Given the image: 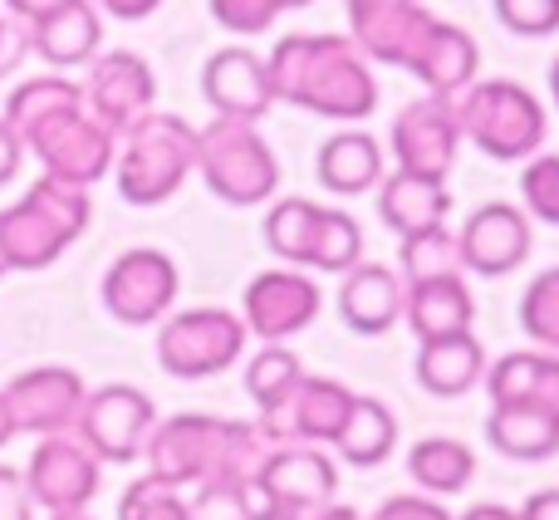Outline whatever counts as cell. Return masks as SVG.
Masks as SVG:
<instances>
[{
    "label": "cell",
    "instance_id": "1",
    "mask_svg": "<svg viewBox=\"0 0 559 520\" xmlns=\"http://www.w3.org/2000/svg\"><path fill=\"white\" fill-rule=\"evenodd\" d=\"M271 442L255 423L212 413H177L157 417L153 437L143 447V462L153 476L197 492L202 501H231L241 486H251L265 466Z\"/></svg>",
    "mask_w": 559,
    "mask_h": 520
},
{
    "label": "cell",
    "instance_id": "2",
    "mask_svg": "<svg viewBox=\"0 0 559 520\" xmlns=\"http://www.w3.org/2000/svg\"><path fill=\"white\" fill-rule=\"evenodd\" d=\"M275 104H295L329 123H364L378 108V74L348 35H285L265 55Z\"/></svg>",
    "mask_w": 559,
    "mask_h": 520
},
{
    "label": "cell",
    "instance_id": "3",
    "mask_svg": "<svg viewBox=\"0 0 559 520\" xmlns=\"http://www.w3.org/2000/svg\"><path fill=\"white\" fill-rule=\"evenodd\" d=\"M94 222L88 187L55 177L29 182L20 202L0 206V270H49Z\"/></svg>",
    "mask_w": 559,
    "mask_h": 520
},
{
    "label": "cell",
    "instance_id": "4",
    "mask_svg": "<svg viewBox=\"0 0 559 520\" xmlns=\"http://www.w3.org/2000/svg\"><path fill=\"white\" fill-rule=\"evenodd\" d=\"M197 173V128L177 114H143L118 133L114 182L128 206H163Z\"/></svg>",
    "mask_w": 559,
    "mask_h": 520
},
{
    "label": "cell",
    "instance_id": "5",
    "mask_svg": "<svg viewBox=\"0 0 559 520\" xmlns=\"http://www.w3.org/2000/svg\"><path fill=\"white\" fill-rule=\"evenodd\" d=\"M452 104L456 123H462V143H476L496 163H525L540 153L545 133H550L545 104L515 79H476Z\"/></svg>",
    "mask_w": 559,
    "mask_h": 520
},
{
    "label": "cell",
    "instance_id": "6",
    "mask_svg": "<svg viewBox=\"0 0 559 520\" xmlns=\"http://www.w3.org/2000/svg\"><path fill=\"white\" fill-rule=\"evenodd\" d=\"M197 177L226 206H261L280 192V157L261 123L212 118L197 128Z\"/></svg>",
    "mask_w": 559,
    "mask_h": 520
},
{
    "label": "cell",
    "instance_id": "7",
    "mask_svg": "<svg viewBox=\"0 0 559 520\" xmlns=\"http://www.w3.org/2000/svg\"><path fill=\"white\" fill-rule=\"evenodd\" d=\"M246 324L231 309H177L157 324V364L163 374L182 378V383H202V378L226 374L231 364H241L246 354Z\"/></svg>",
    "mask_w": 559,
    "mask_h": 520
},
{
    "label": "cell",
    "instance_id": "8",
    "mask_svg": "<svg viewBox=\"0 0 559 520\" xmlns=\"http://www.w3.org/2000/svg\"><path fill=\"white\" fill-rule=\"evenodd\" d=\"M20 143H25V153L39 163V177H55V182H69V187L104 182V177L114 173V153H118V138L108 133L84 104L49 114L45 123H35Z\"/></svg>",
    "mask_w": 559,
    "mask_h": 520
},
{
    "label": "cell",
    "instance_id": "9",
    "mask_svg": "<svg viewBox=\"0 0 559 520\" xmlns=\"http://www.w3.org/2000/svg\"><path fill=\"white\" fill-rule=\"evenodd\" d=\"M177 289H182V270L167 251L157 246H133V251L114 256L104 270V285L98 299L104 309L128 329H147L163 324L177 305Z\"/></svg>",
    "mask_w": 559,
    "mask_h": 520
},
{
    "label": "cell",
    "instance_id": "10",
    "mask_svg": "<svg viewBox=\"0 0 559 520\" xmlns=\"http://www.w3.org/2000/svg\"><path fill=\"white\" fill-rule=\"evenodd\" d=\"M153 427H157V403L143 393V388L104 383V388H88L84 407H79L74 437L104 466H128L143 457Z\"/></svg>",
    "mask_w": 559,
    "mask_h": 520
},
{
    "label": "cell",
    "instance_id": "11",
    "mask_svg": "<svg viewBox=\"0 0 559 520\" xmlns=\"http://www.w3.org/2000/svg\"><path fill=\"white\" fill-rule=\"evenodd\" d=\"M29 486V501L45 516H64V511H88L104 486V462L79 442L74 433H55L39 437L29 462L20 466Z\"/></svg>",
    "mask_w": 559,
    "mask_h": 520
},
{
    "label": "cell",
    "instance_id": "12",
    "mask_svg": "<svg viewBox=\"0 0 559 520\" xmlns=\"http://www.w3.org/2000/svg\"><path fill=\"white\" fill-rule=\"evenodd\" d=\"M5 407L10 423H15V437H55V433H74L79 407L88 398V383L79 378V368L69 364H39L15 374L5 388Z\"/></svg>",
    "mask_w": 559,
    "mask_h": 520
},
{
    "label": "cell",
    "instance_id": "13",
    "mask_svg": "<svg viewBox=\"0 0 559 520\" xmlns=\"http://www.w3.org/2000/svg\"><path fill=\"white\" fill-rule=\"evenodd\" d=\"M388 147L397 157V173H417V177H437L447 182L462 157V123H456V104L452 98H413L403 114L393 118Z\"/></svg>",
    "mask_w": 559,
    "mask_h": 520
},
{
    "label": "cell",
    "instance_id": "14",
    "mask_svg": "<svg viewBox=\"0 0 559 520\" xmlns=\"http://www.w3.org/2000/svg\"><path fill=\"white\" fill-rule=\"evenodd\" d=\"M319 305H324V295L309 280V270L295 265L261 270V275H251V285L241 295V324L246 334L265 339V344H285V339L305 334L314 324Z\"/></svg>",
    "mask_w": 559,
    "mask_h": 520
},
{
    "label": "cell",
    "instance_id": "15",
    "mask_svg": "<svg viewBox=\"0 0 559 520\" xmlns=\"http://www.w3.org/2000/svg\"><path fill=\"white\" fill-rule=\"evenodd\" d=\"M348 407H354V388L338 383L324 374H305L299 388L285 398L280 407L261 413V437L271 447H289V442H309V447H329L344 427Z\"/></svg>",
    "mask_w": 559,
    "mask_h": 520
},
{
    "label": "cell",
    "instance_id": "16",
    "mask_svg": "<svg viewBox=\"0 0 559 520\" xmlns=\"http://www.w3.org/2000/svg\"><path fill=\"white\" fill-rule=\"evenodd\" d=\"M153 104H157V79L143 55H133V49H108V55L88 59L84 108L114 138L128 133L143 114H153Z\"/></svg>",
    "mask_w": 559,
    "mask_h": 520
},
{
    "label": "cell",
    "instance_id": "17",
    "mask_svg": "<svg viewBox=\"0 0 559 520\" xmlns=\"http://www.w3.org/2000/svg\"><path fill=\"white\" fill-rule=\"evenodd\" d=\"M456 251H462V270L486 280H501L511 270H521L535 251V232L531 216L511 202H486L456 232Z\"/></svg>",
    "mask_w": 559,
    "mask_h": 520
},
{
    "label": "cell",
    "instance_id": "18",
    "mask_svg": "<svg viewBox=\"0 0 559 520\" xmlns=\"http://www.w3.org/2000/svg\"><path fill=\"white\" fill-rule=\"evenodd\" d=\"M255 482H261L271 511H285V516L319 511V506H329V501H334V492H338L334 457H329L324 447H309V442L271 447Z\"/></svg>",
    "mask_w": 559,
    "mask_h": 520
},
{
    "label": "cell",
    "instance_id": "19",
    "mask_svg": "<svg viewBox=\"0 0 559 520\" xmlns=\"http://www.w3.org/2000/svg\"><path fill=\"white\" fill-rule=\"evenodd\" d=\"M202 98L212 104V118H236V123H261L275 108L271 69L255 49L226 45L202 64Z\"/></svg>",
    "mask_w": 559,
    "mask_h": 520
},
{
    "label": "cell",
    "instance_id": "20",
    "mask_svg": "<svg viewBox=\"0 0 559 520\" xmlns=\"http://www.w3.org/2000/svg\"><path fill=\"white\" fill-rule=\"evenodd\" d=\"M403 69L427 88V94L456 98L462 88L476 84V74H481V49H476V39L466 35L462 25L432 15L427 29L417 35V45H413V55H407Z\"/></svg>",
    "mask_w": 559,
    "mask_h": 520
},
{
    "label": "cell",
    "instance_id": "21",
    "mask_svg": "<svg viewBox=\"0 0 559 520\" xmlns=\"http://www.w3.org/2000/svg\"><path fill=\"white\" fill-rule=\"evenodd\" d=\"M432 10L423 0H378V5L348 10V39L368 64H407L417 35L427 29Z\"/></svg>",
    "mask_w": 559,
    "mask_h": 520
},
{
    "label": "cell",
    "instance_id": "22",
    "mask_svg": "<svg viewBox=\"0 0 559 520\" xmlns=\"http://www.w3.org/2000/svg\"><path fill=\"white\" fill-rule=\"evenodd\" d=\"M338 315L364 339L388 334L393 324H403V275L393 265H378V260H358L354 270H344Z\"/></svg>",
    "mask_w": 559,
    "mask_h": 520
},
{
    "label": "cell",
    "instance_id": "23",
    "mask_svg": "<svg viewBox=\"0 0 559 520\" xmlns=\"http://www.w3.org/2000/svg\"><path fill=\"white\" fill-rule=\"evenodd\" d=\"M25 29H29V55H39L49 69H79L98 55L104 15H98L94 0H64V5H55Z\"/></svg>",
    "mask_w": 559,
    "mask_h": 520
},
{
    "label": "cell",
    "instance_id": "24",
    "mask_svg": "<svg viewBox=\"0 0 559 520\" xmlns=\"http://www.w3.org/2000/svg\"><path fill=\"white\" fill-rule=\"evenodd\" d=\"M486 393L491 403H531L559 417V354L550 348H515L486 364Z\"/></svg>",
    "mask_w": 559,
    "mask_h": 520
},
{
    "label": "cell",
    "instance_id": "25",
    "mask_svg": "<svg viewBox=\"0 0 559 520\" xmlns=\"http://www.w3.org/2000/svg\"><path fill=\"white\" fill-rule=\"evenodd\" d=\"M476 319V299L466 275H442V280H417L403 285V324L423 339H447V334H466Z\"/></svg>",
    "mask_w": 559,
    "mask_h": 520
},
{
    "label": "cell",
    "instance_id": "26",
    "mask_svg": "<svg viewBox=\"0 0 559 520\" xmlns=\"http://www.w3.org/2000/svg\"><path fill=\"white\" fill-rule=\"evenodd\" d=\"M314 173H319V187L334 197H364L383 182L388 173V157H383V143L364 128H344V133L324 138L319 143V157H314Z\"/></svg>",
    "mask_w": 559,
    "mask_h": 520
},
{
    "label": "cell",
    "instance_id": "27",
    "mask_svg": "<svg viewBox=\"0 0 559 520\" xmlns=\"http://www.w3.org/2000/svg\"><path fill=\"white\" fill-rule=\"evenodd\" d=\"M413 374L432 398H462L486 378V348L472 329L447 339H423Z\"/></svg>",
    "mask_w": 559,
    "mask_h": 520
},
{
    "label": "cell",
    "instance_id": "28",
    "mask_svg": "<svg viewBox=\"0 0 559 520\" xmlns=\"http://www.w3.org/2000/svg\"><path fill=\"white\" fill-rule=\"evenodd\" d=\"M378 216L388 232L413 236L427 226H442L452 216V192L437 177H417V173H383L378 182Z\"/></svg>",
    "mask_w": 559,
    "mask_h": 520
},
{
    "label": "cell",
    "instance_id": "29",
    "mask_svg": "<svg viewBox=\"0 0 559 520\" xmlns=\"http://www.w3.org/2000/svg\"><path fill=\"white\" fill-rule=\"evenodd\" d=\"M486 442L511 462H550V457H559V417L531 403H491Z\"/></svg>",
    "mask_w": 559,
    "mask_h": 520
},
{
    "label": "cell",
    "instance_id": "30",
    "mask_svg": "<svg viewBox=\"0 0 559 520\" xmlns=\"http://www.w3.org/2000/svg\"><path fill=\"white\" fill-rule=\"evenodd\" d=\"M334 457L348 466H383L397 447V417L383 398H368V393H354V407H348L344 427H338L334 442Z\"/></svg>",
    "mask_w": 559,
    "mask_h": 520
},
{
    "label": "cell",
    "instance_id": "31",
    "mask_svg": "<svg viewBox=\"0 0 559 520\" xmlns=\"http://www.w3.org/2000/svg\"><path fill=\"white\" fill-rule=\"evenodd\" d=\"M407 476H413V486L423 496H432V501H447V496H462L466 486L476 482V452L466 442H456V437H423V442H413V452H407Z\"/></svg>",
    "mask_w": 559,
    "mask_h": 520
},
{
    "label": "cell",
    "instance_id": "32",
    "mask_svg": "<svg viewBox=\"0 0 559 520\" xmlns=\"http://www.w3.org/2000/svg\"><path fill=\"white\" fill-rule=\"evenodd\" d=\"M84 104V84L69 74H35V79H20L5 98V123L15 128V138H25L35 123H45L49 114L59 108H79Z\"/></svg>",
    "mask_w": 559,
    "mask_h": 520
},
{
    "label": "cell",
    "instance_id": "33",
    "mask_svg": "<svg viewBox=\"0 0 559 520\" xmlns=\"http://www.w3.org/2000/svg\"><path fill=\"white\" fill-rule=\"evenodd\" d=\"M397 275H403V285H417V280H442V275H466L452 226L442 222V226H427V232L397 236Z\"/></svg>",
    "mask_w": 559,
    "mask_h": 520
},
{
    "label": "cell",
    "instance_id": "34",
    "mask_svg": "<svg viewBox=\"0 0 559 520\" xmlns=\"http://www.w3.org/2000/svg\"><path fill=\"white\" fill-rule=\"evenodd\" d=\"M324 206L309 197H280L265 212V246L295 270H309V246H314V226Z\"/></svg>",
    "mask_w": 559,
    "mask_h": 520
},
{
    "label": "cell",
    "instance_id": "35",
    "mask_svg": "<svg viewBox=\"0 0 559 520\" xmlns=\"http://www.w3.org/2000/svg\"><path fill=\"white\" fill-rule=\"evenodd\" d=\"M299 378H305V364H299L295 348L265 344V348H255V358L246 364V393L255 398L261 413H271V407H280L289 393H295Z\"/></svg>",
    "mask_w": 559,
    "mask_h": 520
},
{
    "label": "cell",
    "instance_id": "36",
    "mask_svg": "<svg viewBox=\"0 0 559 520\" xmlns=\"http://www.w3.org/2000/svg\"><path fill=\"white\" fill-rule=\"evenodd\" d=\"M364 260V226L354 222L338 206H324L314 226V246H309V270H329V275H344Z\"/></svg>",
    "mask_w": 559,
    "mask_h": 520
},
{
    "label": "cell",
    "instance_id": "37",
    "mask_svg": "<svg viewBox=\"0 0 559 520\" xmlns=\"http://www.w3.org/2000/svg\"><path fill=\"white\" fill-rule=\"evenodd\" d=\"M118 520H197V501H192V492H182V486L143 472L138 482H128L123 496H118Z\"/></svg>",
    "mask_w": 559,
    "mask_h": 520
},
{
    "label": "cell",
    "instance_id": "38",
    "mask_svg": "<svg viewBox=\"0 0 559 520\" xmlns=\"http://www.w3.org/2000/svg\"><path fill=\"white\" fill-rule=\"evenodd\" d=\"M521 329L531 334L535 348L559 354V265L540 270L521 295Z\"/></svg>",
    "mask_w": 559,
    "mask_h": 520
},
{
    "label": "cell",
    "instance_id": "39",
    "mask_svg": "<svg viewBox=\"0 0 559 520\" xmlns=\"http://www.w3.org/2000/svg\"><path fill=\"white\" fill-rule=\"evenodd\" d=\"M521 212L531 222L559 226V153H535L525 157L521 173Z\"/></svg>",
    "mask_w": 559,
    "mask_h": 520
},
{
    "label": "cell",
    "instance_id": "40",
    "mask_svg": "<svg viewBox=\"0 0 559 520\" xmlns=\"http://www.w3.org/2000/svg\"><path fill=\"white\" fill-rule=\"evenodd\" d=\"M496 20L521 39L559 35V0H496Z\"/></svg>",
    "mask_w": 559,
    "mask_h": 520
},
{
    "label": "cell",
    "instance_id": "41",
    "mask_svg": "<svg viewBox=\"0 0 559 520\" xmlns=\"http://www.w3.org/2000/svg\"><path fill=\"white\" fill-rule=\"evenodd\" d=\"M216 15V25L231 29V35H265L280 20L275 0H206Z\"/></svg>",
    "mask_w": 559,
    "mask_h": 520
},
{
    "label": "cell",
    "instance_id": "42",
    "mask_svg": "<svg viewBox=\"0 0 559 520\" xmlns=\"http://www.w3.org/2000/svg\"><path fill=\"white\" fill-rule=\"evenodd\" d=\"M364 520H456V516L447 511L442 501H432V496L407 492V496H388V501L378 506L373 516H364Z\"/></svg>",
    "mask_w": 559,
    "mask_h": 520
},
{
    "label": "cell",
    "instance_id": "43",
    "mask_svg": "<svg viewBox=\"0 0 559 520\" xmlns=\"http://www.w3.org/2000/svg\"><path fill=\"white\" fill-rule=\"evenodd\" d=\"M0 520H35V501H29V486L20 466L0 462Z\"/></svg>",
    "mask_w": 559,
    "mask_h": 520
},
{
    "label": "cell",
    "instance_id": "44",
    "mask_svg": "<svg viewBox=\"0 0 559 520\" xmlns=\"http://www.w3.org/2000/svg\"><path fill=\"white\" fill-rule=\"evenodd\" d=\"M25 55H29V29L20 25V20L0 15V79L15 74V69L25 64Z\"/></svg>",
    "mask_w": 559,
    "mask_h": 520
},
{
    "label": "cell",
    "instance_id": "45",
    "mask_svg": "<svg viewBox=\"0 0 559 520\" xmlns=\"http://www.w3.org/2000/svg\"><path fill=\"white\" fill-rule=\"evenodd\" d=\"M20 163H25V143L15 138V128L0 118V187H10L15 182V173H20Z\"/></svg>",
    "mask_w": 559,
    "mask_h": 520
},
{
    "label": "cell",
    "instance_id": "46",
    "mask_svg": "<svg viewBox=\"0 0 559 520\" xmlns=\"http://www.w3.org/2000/svg\"><path fill=\"white\" fill-rule=\"evenodd\" d=\"M94 5L104 10V15H114V20H147L163 0H94Z\"/></svg>",
    "mask_w": 559,
    "mask_h": 520
},
{
    "label": "cell",
    "instance_id": "47",
    "mask_svg": "<svg viewBox=\"0 0 559 520\" xmlns=\"http://www.w3.org/2000/svg\"><path fill=\"white\" fill-rule=\"evenodd\" d=\"M55 5H64V0H5V15L20 20V25H35V20L49 15Z\"/></svg>",
    "mask_w": 559,
    "mask_h": 520
},
{
    "label": "cell",
    "instance_id": "48",
    "mask_svg": "<svg viewBox=\"0 0 559 520\" xmlns=\"http://www.w3.org/2000/svg\"><path fill=\"white\" fill-rule=\"evenodd\" d=\"M521 520H559V492H535L531 501L521 506Z\"/></svg>",
    "mask_w": 559,
    "mask_h": 520
},
{
    "label": "cell",
    "instance_id": "49",
    "mask_svg": "<svg viewBox=\"0 0 559 520\" xmlns=\"http://www.w3.org/2000/svg\"><path fill=\"white\" fill-rule=\"evenodd\" d=\"M456 520H521V506H501V501H481L472 511H462Z\"/></svg>",
    "mask_w": 559,
    "mask_h": 520
},
{
    "label": "cell",
    "instance_id": "50",
    "mask_svg": "<svg viewBox=\"0 0 559 520\" xmlns=\"http://www.w3.org/2000/svg\"><path fill=\"white\" fill-rule=\"evenodd\" d=\"M305 520H364L354 511V506H344V501H329V506H319V511H309Z\"/></svg>",
    "mask_w": 559,
    "mask_h": 520
},
{
    "label": "cell",
    "instance_id": "51",
    "mask_svg": "<svg viewBox=\"0 0 559 520\" xmlns=\"http://www.w3.org/2000/svg\"><path fill=\"white\" fill-rule=\"evenodd\" d=\"M15 442V423H10V407H5V393H0V447Z\"/></svg>",
    "mask_w": 559,
    "mask_h": 520
},
{
    "label": "cell",
    "instance_id": "52",
    "mask_svg": "<svg viewBox=\"0 0 559 520\" xmlns=\"http://www.w3.org/2000/svg\"><path fill=\"white\" fill-rule=\"evenodd\" d=\"M550 98H555V108H559V55H555V64H550Z\"/></svg>",
    "mask_w": 559,
    "mask_h": 520
},
{
    "label": "cell",
    "instance_id": "53",
    "mask_svg": "<svg viewBox=\"0 0 559 520\" xmlns=\"http://www.w3.org/2000/svg\"><path fill=\"white\" fill-rule=\"evenodd\" d=\"M305 5H314V0H275L280 15H285V10H305Z\"/></svg>",
    "mask_w": 559,
    "mask_h": 520
},
{
    "label": "cell",
    "instance_id": "54",
    "mask_svg": "<svg viewBox=\"0 0 559 520\" xmlns=\"http://www.w3.org/2000/svg\"><path fill=\"white\" fill-rule=\"evenodd\" d=\"M49 520H94L88 511H64V516H49Z\"/></svg>",
    "mask_w": 559,
    "mask_h": 520
},
{
    "label": "cell",
    "instance_id": "55",
    "mask_svg": "<svg viewBox=\"0 0 559 520\" xmlns=\"http://www.w3.org/2000/svg\"><path fill=\"white\" fill-rule=\"evenodd\" d=\"M261 520H305V516H285V511H271V516H261Z\"/></svg>",
    "mask_w": 559,
    "mask_h": 520
}]
</instances>
